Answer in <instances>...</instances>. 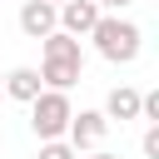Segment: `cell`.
<instances>
[{
    "label": "cell",
    "mask_w": 159,
    "mask_h": 159,
    "mask_svg": "<svg viewBox=\"0 0 159 159\" xmlns=\"http://www.w3.org/2000/svg\"><path fill=\"white\" fill-rule=\"evenodd\" d=\"M80 75H84V65H65V60H45L40 65V84L55 89V94H65L70 84H80Z\"/></svg>",
    "instance_id": "8992f818"
},
{
    "label": "cell",
    "mask_w": 159,
    "mask_h": 159,
    "mask_svg": "<svg viewBox=\"0 0 159 159\" xmlns=\"http://www.w3.org/2000/svg\"><path fill=\"white\" fill-rule=\"evenodd\" d=\"M94 5H99V15H104V10H124L129 0H94Z\"/></svg>",
    "instance_id": "4fadbf2b"
},
{
    "label": "cell",
    "mask_w": 159,
    "mask_h": 159,
    "mask_svg": "<svg viewBox=\"0 0 159 159\" xmlns=\"http://www.w3.org/2000/svg\"><path fill=\"white\" fill-rule=\"evenodd\" d=\"M20 30H25L30 40H45V35H55V30H60V20H55V5H45V0H25V5H20Z\"/></svg>",
    "instance_id": "5b68a950"
},
{
    "label": "cell",
    "mask_w": 159,
    "mask_h": 159,
    "mask_svg": "<svg viewBox=\"0 0 159 159\" xmlns=\"http://www.w3.org/2000/svg\"><path fill=\"white\" fill-rule=\"evenodd\" d=\"M55 20H60V30H65L70 40H80V35H89V30L99 25V5H94V0H70V5L55 10Z\"/></svg>",
    "instance_id": "277c9868"
},
{
    "label": "cell",
    "mask_w": 159,
    "mask_h": 159,
    "mask_svg": "<svg viewBox=\"0 0 159 159\" xmlns=\"http://www.w3.org/2000/svg\"><path fill=\"white\" fill-rule=\"evenodd\" d=\"M70 114H75L70 94L40 89V99L30 104V129L40 134V144H50V139H65V129H70Z\"/></svg>",
    "instance_id": "7a4b0ae2"
},
{
    "label": "cell",
    "mask_w": 159,
    "mask_h": 159,
    "mask_svg": "<svg viewBox=\"0 0 159 159\" xmlns=\"http://www.w3.org/2000/svg\"><path fill=\"white\" fill-rule=\"evenodd\" d=\"M45 5H55V10H60V5H70V0H45Z\"/></svg>",
    "instance_id": "5bb4252c"
},
{
    "label": "cell",
    "mask_w": 159,
    "mask_h": 159,
    "mask_svg": "<svg viewBox=\"0 0 159 159\" xmlns=\"http://www.w3.org/2000/svg\"><path fill=\"white\" fill-rule=\"evenodd\" d=\"M65 134H70L65 144L80 154V149H94V144L109 134V119H104L99 109H80V114H70V129H65Z\"/></svg>",
    "instance_id": "3957f363"
},
{
    "label": "cell",
    "mask_w": 159,
    "mask_h": 159,
    "mask_svg": "<svg viewBox=\"0 0 159 159\" xmlns=\"http://www.w3.org/2000/svg\"><path fill=\"white\" fill-rule=\"evenodd\" d=\"M89 159H114V154H89Z\"/></svg>",
    "instance_id": "9a60e30c"
},
{
    "label": "cell",
    "mask_w": 159,
    "mask_h": 159,
    "mask_svg": "<svg viewBox=\"0 0 159 159\" xmlns=\"http://www.w3.org/2000/svg\"><path fill=\"white\" fill-rule=\"evenodd\" d=\"M94 50L109 60V65H129L139 55V25L134 20H119V15H99V25L89 30Z\"/></svg>",
    "instance_id": "6da1fadb"
},
{
    "label": "cell",
    "mask_w": 159,
    "mask_h": 159,
    "mask_svg": "<svg viewBox=\"0 0 159 159\" xmlns=\"http://www.w3.org/2000/svg\"><path fill=\"white\" fill-rule=\"evenodd\" d=\"M35 159H80V154H75L65 139H50V144H40V154H35Z\"/></svg>",
    "instance_id": "30bf717a"
},
{
    "label": "cell",
    "mask_w": 159,
    "mask_h": 159,
    "mask_svg": "<svg viewBox=\"0 0 159 159\" xmlns=\"http://www.w3.org/2000/svg\"><path fill=\"white\" fill-rule=\"evenodd\" d=\"M144 154H149V159H159V124H149V129H144Z\"/></svg>",
    "instance_id": "7c38bea8"
},
{
    "label": "cell",
    "mask_w": 159,
    "mask_h": 159,
    "mask_svg": "<svg viewBox=\"0 0 159 159\" xmlns=\"http://www.w3.org/2000/svg\"><path fill=\"white\" fill-rule=\"evenodd\" d=\"M104 119H139V89H129V84H119V89H109V99H104V109H99Z\"/></svg>",
    "instance_id": "ba28073f"
},
{
    "label": "cell",
    "mask_w": 159,
    "mask_h": 159,
    "mask_svg": "<svg viewBox=\"0 0 159 159\" xmlns=\"http://www.w3.org/2000/svg\"><path fill=\"white\" fill-rule=\"evenodd\" d=\"M40 45H45V60H65V65H84V50H80V40H70L65 30L45 35Z\"/></svg>",
    "instance_id": "9c48e42d"
},
{
    "label": "cell",
    "mask_w": 159,
    "mask_h": 159,
    "mask_svg": "<svg viewBox=\"0 0 159 159\" xmlns=\"http://www.w3.org/2000/svg\"><path fill=\"white\" fill-rule=\"evenodd\" d=\"M5 89H10V99H20V104H35L45 84H40V70L20 65V70H10V75H5Z\"/></svg>",
    "instance_id": "52a82bcc"
},
{
    "label": "cell",
    "mask_w": 159,
    "mask_h": 159,
    "mask_svg": "<svg viewBox=\"0 0 159 159\" xmlns=\"http://www.w3.org/2000/svg\"><path fill=\"white\" fill-rule=\"evenodd\" d=\"M139 114L159 124V89H154V94H139Z\"/></svg>",
    "instance_id": "8fae6325"
},
{
    "label": "cell",
    "mask_w": 159,
    "mask_h": 159,
    "mask_svg": "<svg viewBox=\"0 0 159 159\" xmlns=\"http://www.w3.org/2000/svg\"><path fill=\"white\" fill-rule=\"evenodd\" d=\"M0 84H5V75H0Z\"/></svg>",
    "instance_id": "2e32d148"
}]
</instances>
